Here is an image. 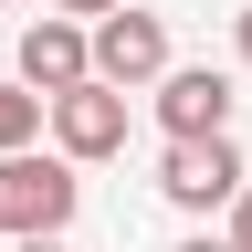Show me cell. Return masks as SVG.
Masks as SVG:
<instances>
[{"instance_id": "cell-1", "label": "cell", "mask_w": 252, "mask_h": 252, "mask_svg": "<svg viewBox=\"0 0 252 252\" xmlns=\"http://www.w3.org/2000/svg\"><path fill=\"white\" fill-rule=\"evenodd\" d=\"M74 210H84V168L74 158H53V147L0 158V242H63Z\"/></svg>"}, {"instance_id": "cell-2", "label": "cell", "mask_w": 252, "mask_h": 252, "mask_svg": "<svg viewBox=\"0 0 252 252\" xmlns=\"http://www.w3.org/2000/svg\"><path fill=\"white\" fill-rule=\"evenodd\" d=\"M147 105H158V137L168 147H200V137H231V74L220 63H168V74L147 84Z\"/></svg>"}, {"instance_id": "cell-3", "label": "cell", "mask_w": 252, "mask_h": 252, "mask_svg": "<svg viewBox=\"0 0 252 252\" xmlns=\"http://www.w3.org/2000/svg\"><path fill=\"white\" fill-rule=\"evenodd\" d=\"M242 189H252V179H242V147H231V137H200V147H168V158H158V200L189 210V220L231 210Z\"/></svg>"}, {"instance_id": "cell-4", "label": "cell", "mask_w": 252, "mask_h": 252, "mask_svg": "<svg viewBox=\"0 0 252 252\" xmlns=\"http://www.w3.org/2000/svg\"><path fill=\"white\" fill-rule=\"evenodd\" d=\"M21 94H42V105H63L74 84H94V32L84 21H63V11H42L21 32V74H11Z\"/></svg>"}, {"instance_id": "cell-5", "label": "cell", "mask_w": 252, "mask_h": 252, "mask_svg": "<svg viewBox=\"0 0 252 252\" xmlns=\"http://www.w3.org/2000/svg\"><path fill=\"white\" fill-rule=\"evenodd\" d=\"M158 74H168V21H158V11L126 0L116 21H94V84H105V94H137Z\"/></svg>"}, {"instance_id": "cell-6", "label": "cell", "mask_w": 252, "mask_h": 252, "mask_svg": "<svg viewBox=\"0 0 252 252\" xmlns=\"http://www.w3.org/2000/svg\"><path fill=\"white\" fill-rule=\"evenodd\" d=\"M42 126H53V158H74V168H94V158H126V94H105V84H74Z\"/></svg>"}, {"instance_id": "cell-7", "label": "cell", "mask_w": 252, "mask_h": 252, "mask_svg": "<svg viewBox=\"0 0 252 252\" xmlns=\"http://www.w3.org/2000/svg\"><path fill=\"white\" fill-rule=\"evenodd\" d=\"M42 116H53V105H42V94H21L11 74H0V158H21L32 137H42Z\"/></svg>"}, {"instance_id": "cell-8", "label": "cell", "mask_w": 252, "mask_h": 252, "mask_svg": "<svg viewBox=\"0 0 252 252\" xmlns=\"http://www.w3.org/2000/svg\"><path fill=\"white\" fill-rule=\"evenodd\" d=\"M53 11H63V21H84V32H94V21H116V11H126V0H53Z\"/></svg>"}, {"instance_id": "cell-9", "label": "cell", "mask_w": 252, "mask_h": 252, "mask_svg": "<svg viewBox=\"0 0 252 252\" xmlns=\"http://www.w3.org/2000/svg\"><path fill=\"white\" fill-rule=\"evenodd\" d=\"M220 242H231V252H252V189L231 200V231H220Z\"/></svg>"}, {"instance_id": "cell-10", "label": "cell", "mask_w": 252, "mask_h": 252, "mask_svg": "<svg viewBox=\"0 0 252 252\" xmlns=\"http://www.w3.org/2000/svg\"><path fill=\"white\" fill-rule=\"evenodd\" d=\"M179 252H231V242H220V231H189V242H179Z\"/></svg>"}, {"instance_id": "cell-11", "label": "cell", "mask_w": 252, "mask_h": 252, "mask_svg": "<svg viewBox=\"0 0 252 252\" xmlns=\"http://www.w3.org/2000/svg\"><path fill=\"white\" fill-rule=\"evenodd\" d=\"M11 252H74V242H11Z\"/></svg>"}, {"instance_id": "cell-12", "label": "cell", "mask_w": 252, "mask_h": 252, "mask_svg": "<svg viewBox=\"0 0 252 252\" xmlns=\"http://www.w3.org/2000/svg\"><path fill=\"white\" fill-rule=\"evenodd\" d=\"M242 63H252V11H242Z\"/></svg>"}, {"instance_id": "cell-13", "label": "cell", "mask_w": 252, "mask_h": 252, "mask_svg": "<svg viewBox=\"0 0 252 252\" xmlns=\"http://www.w3.org/2000/svg\"><path fill=\"white\" fill-rule=\"evenodd\" d=\"M0 11H11V0H0Z\"/></svg>"}]
</instances>
